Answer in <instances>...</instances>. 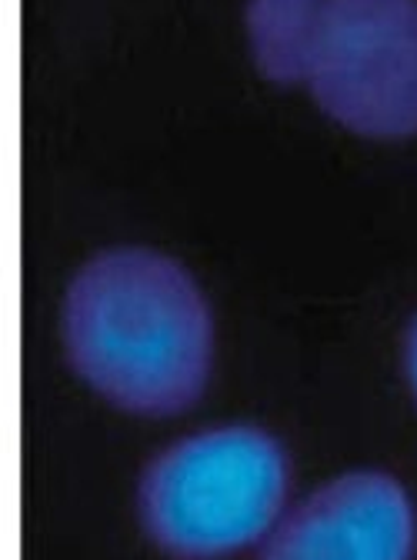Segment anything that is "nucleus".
<instances>
[{"mask_svg":"<svg viewBox=\"0 0 417 560\" xmlns=\"http://www.w3.org/2000/svg\"><path fill=\"white\" fill-rule=\"evenodd\" d=\"M74 371L134 413H177L211 377L215 317L184 264L151 247L91 257L60 311Z\"/></svg>","mask_w":417,"mask_h":560,"instance_id":"nucleus-1","label":"nucleus"},{"mask_svg":"<svg viewBox=\"0 0 417 560\" xmlns=\"http://www.w3.org/2000/svg\"><path fill=\"white\" fill-rule=\"evenodd\" d=\"M288 494V454L247 424L200 431L151 460L137 490L148 534L174 557L218 560L257 544Z\"/></svg>","mask_w":417,"mask_h":560,"instance_id":"nucleus-2","label":"nucleus"},{"mask_svg":"<svg viewBox=\"0 0 417 560\" xmlns=\"http://www.w3.org/2000/svg\"><path fill=\"white\" fill-rule=\"evenodd\" d=\"M301 81L358 133H417V0H321Z\"/></svg>","mask_w":417,"mask_h":560,"instance_id":"nucleus-3","label":"nucleus"},{"mask_svg":"<svg viewBox=\"0 0 417 560\" xmlns=\"http://www.w3.org/2000/svg\"><path fill=\"white\" fill-rule=\"evenodd\" d=\"M417 517L401 480L340 474L277 521L260 560H410Z\"/></svg>","mask_w":417,"mask_h":560,"instance_id":"nucleus-4","label":"nucleus"},{"mask_svg":"<svg viewBox=\"0 0 417 560\" xmlns=\"http://www.w3.org/2000/svg\"><path fill=\"white\" fill-rule=\"evenodd\" d=\"M321 0H247L244 27L254 63L270 81H301Z\"/></svg>","mask_w":417,"mask_h":560,"instance_id":"nucleus-5","label":"nucleus"},{"mask_svg":"<svg viewBox=\"0 0 417 560\" xmlns=\"http://www.w3.org/2000/svg\"><path fill=\"white\" fill-rule=\"evenodd\" d=\"M404 371H407V381L417 394V317L410 320L407 337H404Z\"/></svg>","mask_w":417,"mask_h":560,"instance_id":"nucleus-6","label":"nucleus"}]
</instances>
